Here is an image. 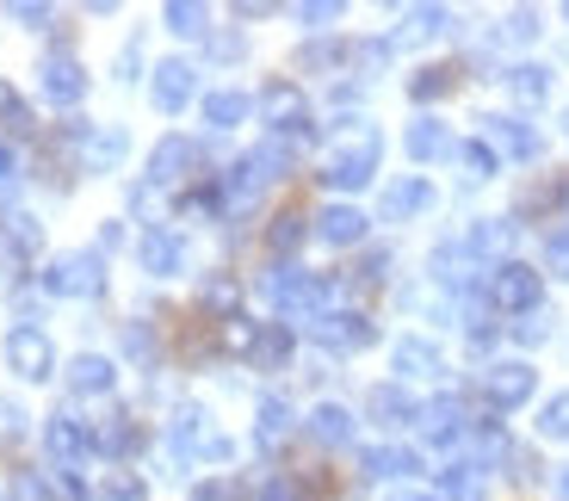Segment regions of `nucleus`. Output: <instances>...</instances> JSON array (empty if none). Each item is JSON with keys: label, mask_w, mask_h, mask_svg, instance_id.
<instances>
[{"label": "nucleus", "mask_w": 569, "mask_h": 501, "mask_svg": "<svg viewBox=\"0 0 569 501\" xmlns=\"http://www.w3.org/2000/svg\"><path fill=\"white\" fill-rule=\"evenodd\" d=\"M539 291H545V279L532 267H520V260H501V267L489 272V303L508 310V315H532L539 310Z\"/></svg>", "instance_id": "f257e3e1"}, {"label": "nucleus", "mask_w": 569, "mask_h": 501, "mask_svg": "<svg viewBox=\"0 0 569 501\" xmlns=\"http://www.w3.org/2000/svg\"><path fill=\"white\" fill-rule=\"evenodd\" d=\"M260 112H267L279 143H303V137H310V100H303L291 81H272L267 93H260Z\"/></svg>", "instance_id": "f03ea898"}, {"label": "nucleus", "mask_w": 569, "mask_h": 501, "mask_svg": "<svg viewBox=\"0 0 569 501\" xmlns=\"http://www.w3.org/2000/svg\"><path fill=\"white\" fill-rule=\"evenodd\" d=\"M106 285V260L100 254H62L43 267V291L50 298H93Z\"/></svg>", "instance_id": "7ed1b4c3"}, {"label": "nucleus", "mask_w": 569, "mask_h": 501, "mask_svg": "<svg viewBox=\"0 0 569 501\" xmlns=\"http://www.w3.org/2000/svg\"><path fill=\"white\" fill-rule=\"evenodd\" d=\"M371 173H378V130H359L353 143H341L335 156H328V168H322V180L328 187H366Z\"/></svg>", "instance_id": "20e7f679"}, {"label": "nucleus", "mask_w": 569, "mask_h": 501, "mask_svg": "<svg viewBox=\"0 0 569 501\" xmlns=\"http://www.w3.org/2000/svg\"><path fill=\"white\" fill-rule=\"evenodd\" d=\"M532 384H539V372H532L527 359H501V365H489L483 378V397L496 415H508V409H520V402L532 397Z\"/></svg>", "instance_id": "39448f33"}, {"label": "nucleus", "mask_w": 569, "mask_h": 501, "mask_svg": "<svg viewBox=\"0 0 569 501\" xmlns=\"http://www.w3.org/2000/svg\"><path fill=\"white\" fill-rule=\"evenodd\" d=\"M7 365H13L19 378H50V372H57L50 334H43V329H31V322H19V329L7 334Z\"/></svg>", "instance_id": "423d86ee"}, {"label": "nucleus", "mask_w": 569, "mask_h": 501, "mask_svg": "<svg viewBox=\"0 0 569 501\" xmlns=\"http://www.w3.org/2000/svg\"><path fill=\"white\" fill-rule=\"evenodd\" d=\"M310 334L328 347V353H359V347H371V322L359 310H322L310 322Z\"/></svg>", "instance_id": "0eeeda50"}, {"label": "nucleus", "mask_w": 569, "mask_h": 501, "mask_svg": "<svg viewBox=\"0 0 569 501\" xmlns=\"http://www.w3.org/2000/svg\"><path fill=\"white\" fill-rule=\"evenodd\" d=\"M43 445H50V459L62 464V471H74V464L93 452V428L74 415H50V428H43Z\"/></svg>", "instance_id": "6e6552de"}, {"label": "nucleus", "mask_w": 569, "mask_h": 501, "mask_svg": "<svg viewBox=\"0 0 569 501\" xmlns=\"http://www.w3.org/2000/svg\"><path fill=\"white\" fill-rule=\"evenodd\" d=\"M366 415L378 421V428H415V421H421V402L402 384H378V390H366Z\"/></svg>", "instance_id": "1a4fd4ad"}, {"label": "nucleus", "mask_w": 569, "mask_h": 501, "mask_svg": "<svg viewBox=\"0 0 569 501\" xmlns=\"http://www.w3.org/2000/svg\"><path fill=\"white\" fill-rule=\"evenodd\" d=\"M199 161L204 156H199L192 137H168V143H156V156H149V180H156V187H173V180H186Z\"/></svg>", "instance_id": "9d476101"}, {"label": "nucleus", "mask_w": 569, "mask_h": 501, "mask_svg": "<svg viewBox=\"0 0 569 501\" xmlns=\"http://www.w3.org/2000/svg\"><path fill=\"white\" fill-rule=\"evenodd\" d=\"M489 149H501V156H513V161H539L545 137L527 124V118H489Z\"/></svg>", "instance_id": "9b49d317"}, {"label": "nucleus", "mask_w": 569, "mask_h": 501, "mask_svg": "<svg viewBox=\"0 0 569 501\" xmlns=\"http://www.w3.org/2000/svg\"><path fill=\"white\" fill-rule=\"evenodd\" d=\"M149 100L161 106V112H180L186 100H192V62L186 57H168L156 69V81H149Z\"/></svg>", "instance_id": "f8f14e48"}, {"label": "nucleus", "mask_w": 569, "mask_h": 501, "mask_svg": "<svg viewBox=\"0 0 569 501\" xmlns=\"http://www.w3.org/2000/svg\"><path fill=\"white\" fill-rule=\"evenodd\" d=\"M38 74H43V100H50V106H74L87 93V74H81V62H74V57H50Z\"/></svg>", "instance_id": "ddd939ff"}, {"label": "nucleus", "mask_w": 569, "mask_h": 501, "mask_svg": "<svg viewBox=\"0 0 569 501\" xmlns=\"http://www.w3.org/2000/svg\"><path fill=\"white\" fill-rule=\"evenodd\" d=\"M316 236L335 242V248L366 242V211H353V204H328V211H316Z\"/></svg>", "instance_id": "4468645a"}, {"label": "nucleus", "mask_w": 569, "mask_h": 501, "mask_svg": "<svg viewBox=\"0 0 569 501\" xmlns=\"http://www.w3.org/2000/svg\"><path fill=\"white\" fill-rule=\"evenodd\" d=\"M421 428H427V440H458V433L470 428L465 421V397H433V402H421Z\"/></svg>", "instance_id": "2eb2a0df"}, {"label": "nucleus", "mask_w": 569, "mask_h": 501, "mask_svg": "<svg viewBox=\"0 0 569 501\" xmlns=\"http://www.w3.org/2000/svg\"><path fill=\"white\" fill-rule=\"evenodd\" d=\"M137 254H142V267L156 272V279H168V272H180V267H186V242H180L173 230H149Z\"/></svg>", "instance_id": "dca6fc26"}, {"label": "nucleus", "mask_w": 569, "mask_h": 501, "mask_svg": "<svg viewBox=\"0 0 569 501\" xmlns=\"http://www.w3.org/2000/svg\"><path fill=\"white\" fill-rule=\"evenodd\" d=\"M112 359H100V353H81V359H69V390L74 397H106L112 390Z\"/></svg>", "instance_id": "f3484780"}, {"label": "nucleus", "mask_w": 569, "mask_h": 501, "mask_svg": "<svg viewBox=\"0 0 569 501\" xmlns=\"http://www.w3.org/2000/svg\"><path fill=\"white\" fill-rule=\"evenodd\" d=\"M427 204H433V187H427V180H397V187L385 192V217H390V223H409V217H421Z\"/></svg>", "instance_id": "a211bd4d"}, {"label": "nucleus", "mask_w": 569, "mask_h": 501, "mask_svg": "<svg viewBox=\"0 0 569 501\" xmlns=\"http://www.w3.org/2000/svg\"><path fill=\"white\" fill-rule=\"evenodd\" d=\"M409 156L415 161H440V156H458V143L446 137L440 118H415L409 124Z\"/></svg>", "instance_id": "6ab92c4d"}, {"label": "nucleus", "mask_w": 569, "mask_h": 501, "mask_svg": "<svg viewBox=\"0 0 569 501\" xmlns=\"http://www.w3.org/2000/svg\"><path fill=\"white\" fill-rule=\"evenodd\" d=\"M142 445V428L130 415H112L106 428H93V452H106V459H130Z\"/></svg>", "instance_id": "aec40b11"}, {"label": "nucleus", "mask_w": 569, "mask_h": 501, "mask_svg": "<svg viewBox=\"0 0 569 501\" xmlns=\"http://www.w3.org/2000/svg\"><path fill=\"white\" fill-rule=\"evenodd\" d=\"M501 81H508L513 100H527V106H539L545 93H551V69H545V62H513V69L501 74Z\"/></svg>", "instance_id": "412c9836"}, {"label": "nucleus", "mask_w": 569, "mask_h": 501, "mask_svg": "<svg viewBox=\"0 0 569 501\" xmlns=\"http://www.w3.org/2000/svg\"><path fill=\"white\" fill-rule=\"evenodd\" d=\"M248 359H254V365H284V359H291V329H284V322H267V329H254V341H248Z\"/></svg>", "instance_id": "4be33fe9"}, {"label": "nucleus", "mask_w": 569, "mask_h": 501, "mask_svg": "<svg viewBox=\"0 0 569 501\" xmlns=\"http://www.w3.org/2000/svg\"><path fill=\"white\" fill-rule=\"evenodd\" d=\"M366 471L371 477H409V471H421V452H409V445H366Z\"/></svg>", "instance_id": "5701e85b"}, {"label": "nucleus", "mask_w": 569, "mask_h": 501, "mask_svg": "<svg viewBox=\"0 0 569 501\" xmlns=\"http://www.w3.org/2000/svg\"><path fill=\"white\" fill-rule=\"evenodd\" d=\"M248 112H254V100H248V93H236V87H223V93H211V100H204V124H217V130H236Z\"/></svg>", "instance_id": "b1692460"}, {"label": "nucleus", "mask_w": 569, "mask_h": 501, "mask_svg": "<svg viewBox=\"0 0 569 501\" xmlns=\"http://www.w3.org/2000/svg\"><path fill=\"white\" fill-rule=\"evenodd\" d=\"M81 161L87 168H118V161H124V130H87Z\"/></svg>", "instance_id": "393cba45"}, {"label": "nucleus", "mask_w": 569, "mask_h": 501, "mask_svg": "<svg viewBox=\"0 0 569 501\" xmlns=\"http://www.w3.org/2000/svg\"><path fill=\"white\" fill-rule=\"evenodd\" d=\"M458 87V69L452 62H433V69H421V74H409V100H446V93H452Z\"/></svg>", "instance_id": "a878e982"}, {"label": "nucleus", "mask_w": 569, "mask_h": 501, "mask_svg": "<svg viewBox=\"0 0 569 501\" xmlns=\"http://www.w3.org/2000/svg\"><path fill=\"white\" fill-rule=\"evenodd\" d=\"M310 433L322 445H347V440H353V415H347L341 402H322V409L310 415Z\"/></svg>", "instance_id": "bb28decb"}, {"label": "nucleus", "mask_w": 569, "mask_h": 501, "mask_svg": "<svg viewBox=\"0 0 569 501\" xmlns=\"http://www.w3.org/2000/svg\"><path fill=\"white\" fill-rule=\"evenodd\" d=\"M440 501H483V477H477V464H452V471H440Z\"/></svg>", "instance_id": "cd10ccee"}, {"label": "nucleus", "mask_w": 569, "mask_h": 501, "mask_svg": "<svg viewBox=\"0 0 569 501\" xmlns=\"http://www.w3.org/2000/svg\"><path fill=\"white\" fill-rule=\"evenodd\" d=\"M397 372H415V378H427V372H440V347L433 341H397Z\"/></svg>", "instance_id": "c85d7f7f"}, {"label": "nucleus", "mask_w": 569, "mask_h": 501, "mask_svg": "<svg viewBox=\"0 0 569 501\" xmlns=\"http://www.w3.org/2000/svg\"><path fill=\"white\" fill-rule=\"evenodd\" d=\"M433 272H440L446 285H470V272H477V254H470L465 242H452V248H440V254H433Z\"/></svg>", "instance_id": "c756f323"}, {"label": "nucleus", "mask_w": 569, "mask_h": 501, "mask_svg": "<svg viewBox=\"0 0 569 501\" xmlns=\"http://www.w3.org/2000/svg\"><path fill=\"white\" fill-rule=\"evenodd\" d=\"M100 501H149V483H142L137 471H106Z\"/></svg>", "instance_id": "7c9ffc66"}, {"label": "nucleus", "mask_w": 569, "mask_h": 501, "mask_svg": "<svg viewBox=\"0 0 569 501\" xmlns=\"http://www.w3.org/2000/svg\"><path fill=\"white\" fill-rule=\"evenodd\" d=\"M452 19H446V7H409L402 13V38H433V31H446Z\"/></svg>", "instance_id": "2f4dec72"}, {"label": "nucleus", "mask_w": 569, "mask_h": 501, "mask_svg": "<svg viewBox=\"0 0 569 501\" xmlns=\"http://www.w3.org/2000/svg\"><path fill=\"white\" fill-rule=\"evenodd\" d=\"M508 223H477V230H470L465 236V248H470V254H477V260H489V254H501V248H508Z\"/></svg>", "instance_id": "473e14b6"}, {"label": "nucleus", "mask_w": 569, "mask_h": 501, "mask_svg": "<svg viewBox=\"0 0 569 501\" xmlns=\"http://www.w3.org/2000/svg\"><path fill=\"white\" fill-rule=\"evenodd\" d=\"M284 428H291V409H284L279 397H267L260 402V421H254V433H260V445H272V440H284Z\"/></svg>", "instance_id": "72a5a7b5"}, {"label": "nucleus", "mask_w": 569, "mask_h": 501, "mask_svg": "<svg viewBox=\"0 0 569 501\" xmlns=\"http://www.w3.org/2000/svg\"><path fill=\"white\" fill-rule=\"evenodd\" d=\"M539 433H545V440H569V390H563V397H551V402H545Z\"/></svg>", "instance_id": "f704fd0d"}, {"label": "nucleus", "mask_w": 569, "mask_h": 501, "mask_svg": "<svg viewBox=\"0 0 569 501\" xmlns=\"http://www.w3.org/2000/svg\"><path fill=\"white\" fill-rule=\"evenodd\" d=\"M161 19H168L173 31H186V38H192V31H204V7H192V0H168V7H161Z\"/></svg>", "instance_id": "c9c22d12"}, {"label": "nucleus", "mask_w": 569, "mask_h": 501, "mask_svg": "<svg viewBox=\"0 0 569 501\" xmlns=\"http://www.w3.org/2000/svg\"><path fill=\"white\" fill-rule=\"evenodd\" d=\"M458 161H465V168L477 173V180H489V173L501 168V156H496L489 143H458Z\"/></svg>", "instance_id": "e433bc0d"}, {"label": "nucleus", "mask_w": 569, "mask_h": 501, "mask_svg": "<svg viewBox=\"0 0 569 501\" xmlns=\"http://www.w3.org/2000/svg\"><path fill=\"white\" fill-rule=\"evenodd\" d=\"M267 242H272V254H291V248L303 242V217H298V211H284L279 223H272V236H267Z\"/></svg>", "instance_id": "4c0bfd02"}, {"label": "nucleus", "mask_w": 569, "mask_h": 501, "mask_svg": "<svg viewBox=\"0 0 569 501\" xmlns=\"http://www.w3.org/2000/svg\"><path fill=\"white\" fill-rule=\"evenodd\" d=\"M7 242H13L19 254H38V217L13 211V217H7Z\"/></svg>", "instance_id": "58836bf2"}, {"label": "nucleus", "mask_w": 569, "mask_h": 501, "mask_svg": "<svg viewBox=\"0 0 569 501\" xmlns=\"http://www.w3.org/2000/svg\"><path fill=\"white\" fill-rule=\"evenodd\" d=\"M248 483L242 477H211V483H199V501H242Z\"/></svg>", "instance_id": "ea45409f"}, {"label": "nucleus", "mask_w": 569, "mask_h": 501, "mask_svg": "<svg viewBox=\"0 0 569 501\" xmlns=\"http://www.w3.org/2000/svg\"><path fill=\"white\" fill-rule=\"evenodd\" d=\"M545 267H551L557 279H569V230H551V236H545Z\"/></svg>", "instance_id": "a19ab883"}, {"label": "nucleus", "mask_w": 569, "mask_h": 501, "mask_svg": "<svg viewBox=\"0 0 569 501\" xmlns=\"http://www.w3.org/2000/svg\"><path fill=\"white\" fill-rule=\"evenodd\" d=\"M341 57H347L341 43H310V50H303V57H298V69H335V62H341Z\"/></svg>", "instance_id": "79ce46f5"}, {"label": "nucleus", "mask_w": 569, "mask_h": 501, "mask_svg": "<svg viewBox=\"0 0 569 501\" xmlns=\"http://www.w3.org/2000/svg\"><path fill=\"white\" fill-rule=\"evenodd\" d=\"M545 334H551V315L545 310H532V315H520V322H513V341H545Z\"/></svg>", "instance_id": "37998d69"}, {"label": "nucleus", "mask_w": 569, "mask_h": 501, "mask_svg": "<svg viewBox=\"0 0 569 501\" xmlns=\"http://www.w3.org/2000/svg\"><path fill=\"white\" fill-rule=\"evenodd\" d=\"M501 31H508L513 43H527V38H539V13H508V26H501Z\"/></svg>", "instance_id": "c03bdc74"}, {"label": "nucleus", "mask_w": 569, "mask_h": 501, "mask_svg": "<svg viewBox=\"0 0 569 501\" xmlns=\"http://www.w3.org/2000/svg\"><path fill=\"white\" fill-rule=\"evenodd\" d=\"M298 19L303 26H328V19H341V7L335 0H310V7H298Z\"/></svg>", "instance_id": "a18cd8bd"}, {"label": "nucleus", "mask_w": 569, "mask_h": 501, "mask_svg": "<svg viewBox=\"0 0 569 501\" xmlns=\"http://www.w3.org/2000/svg\"><path fill=\"white\" fill-rule=\"evenodd\" d=\"M13 495H19V501H50V495H43V483H38V477H31V471H19Z\"/></svg>", "instance_id": "49530a36"}, {"label": "nucleus", "mask_w": 569, "mask_h": 501, "mask_svg": "<svg viewBox=\"0 0 569 501\" xmlns=\"http://www.w3.org/2000/svg\"><path fill=\"white\" fill-rule=\"evenodd\" d=\"M260 501H298V495H291V477H272V483L260 489Z\"/></svg>", "instance_id": "de8ad7c7"}, {"label": "nucleus", "mask_w": 569, "mask_h": 501, "mask_svg": "<svg viewBox=\"0 0 569 501\" xmlns=\"http://www.w3.org/2000/svg\"><path fill=\"white\" fill-rule=\"evenodd\" d=\"M211 57H242V38H236V31H223V38H211Z\"/></svg>", "instance_id": "09e8293b"}, {"label": "nucleus", "mask_w": 569, "mask_h": 501, "mask_svg": "<svg viewBox=\"0 0 569 501\" xmlns=\"http://www.w3.org/2000/svg\"><path fill=\"white\" fill-rule=\"evenodd\" d=\"M13 19H26V26H50V7H13Z\"/></svg>", "instance_id": "8fccbe9b"}, {"label": "nucleus", "mask_w": 569, "mask_h": 501, "mask_svg": "<svg viewBox=\"0 0 569 501\" xmlns=\"http://www.w3.org/2000/svg\"><path fill=\"white\" fill-rule=\"evenodd\" d=\"M13 187V149H0V192Z\"/></svg>", "instance_id": "3c124183"}, {"label": "nucleus", "mask_w": 569, "mask_h": 501, "mask_svg": "<svg viewBox=\"0 0 569 501\" xmlns=\"http://www.w3.org/2000/svg\"><path fill=\"white\" fill-rule=\"evenodd\" d=\"M390 501H440V495H415V489H397Z\"/></svg>", "instance_id": "603ef678"}, {"label": "nucleus", "mask_w": 569, "mask_h": 501, "mask_svg": "<svg viewBox=\"0 0 569 501\" xmlns=\"http://www.w3.org/2000/svg\"><path fill=\"white\" fill-rule=\"evenodd\" d=\"M557 501H569V464H563V477H557Z\"/></svg>", "instance_id": "864d4df0"}, {"label": "nucleus", "mask_w": 569, "mask_h": 501, "mask_svg": "<svg viewBox=\"0 0 569 501\" xmlns=\"http://www.w3.org/2000/svg\"><path fill=\"white\" fill-rule=\"evenodd\" d=\"M563 130H569V106H563Z\"/></svg>", "instance_id": "5fc2aeb1"}]
</instances>
